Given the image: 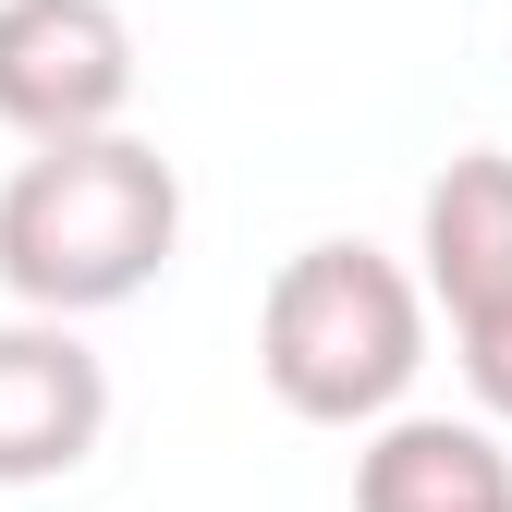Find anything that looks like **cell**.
Wrapping results in <instances>:
<instances>
[{
	"mask_svg": "<svg viewBox=\"0 0 512 512\" xmlns=\"http://www.w3.org/2000/svg\"><path fill=\"white\" fill-rule=\"evenodd\" d=\"M452 342H464V391H476V403H488V415L512 427V305H488V317H464Z\"/></svg>",
	"mask_w": 512,
	"mask_h": 512,
	"instance_id": "cell-7",
	"label": "cell"
},
{
	"mask_svg": "<svg viewBox=\"0 0 512 512\" xmlns=\"http://www.w3.org/2000/svg\"><path fill=\"white\" fill-rule=\"evenodd\" d=\"M427 366V281L403 256H378L354 232L281 256L269 305H256V378L305 427H391Z\"/></svg>",
	"mask_w": 512,
	"mask_h": 512,
	"instance_id": "cell-2",
	"label": "cell"
},
{
	"mask_svg": "<svg viewBox=\"0 0 512 512\" xmlns=\"http://www.w3.org/2000/svg\"><path fill=\"white\" fill-rule=\"evenodd\" d=\"M110 439V366L74 317H13L0 330V488H49Z\"/></svg>",
	"mask_w": 512,
	"mask_h": 512,
	"instance_id": "cell-4",
	"label": "cell"
},
{
	"mask_svg": "<svg viewBox=\"0 0 512 512\" xmlns=\"http://www.w3.org/2000/svg\"><path fill=\"white\" fill-rule=\"evenodd\" d=\"M415 256H427V305H452V330L488 317V305H512V159L500 147H464L427 183Z\"/></svg>",
	"mask_w": 512,
	"mask_h": 512,
	"instance_id": "cell-6",
	"label": "cell"
},
{
	"mask_svg": "<svg viewBox=\"0 0 512 512\" xmlns=\"http://www.w3.org/2000/svg\"><path fill=\"white\" fill-rule=\"evenodd\" d=\"M135 110V25L110 0H0V122L25 147L122 135Z\"/></svg>",
	"mask_w": 512,
	"mask_h": 512,
	"instance_id": "cell-3",
	"label": "cell"
},
{
	"mask_svg": "<svg viewBox=\"0 0 512 512\" xmlns=\"http://www.w3.org/2000/svg\"><path fill=\"white\" fill-rule=\"evenodd\" d=\"M183 244V171L147 135L37 147L0 183V293L25 317H110Z\"/></svg>",
	"mask_w": 512,
	"mask_h": 512,
	"instance_id": "cell-1",
	"label": "cell"
},
{
	"mask_svg": "<svg viewBox=\"0 0 512 512\" xmlns=\"http://www.w3.org/2000/svg\"><path fill=\"white\" fill-rule=\"evenodd\" d=\"M354 512H512V452L476 415H391L354 452Z\"/></svg>",
	"mask_w": 512,
	"mask_h": 512,
	"instance_id": "cell-5",
	"label": "cell"
}]
</instances>
